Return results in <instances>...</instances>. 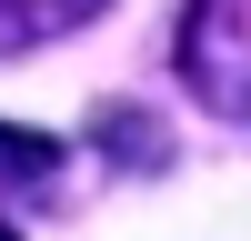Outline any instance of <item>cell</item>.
<instances>
[{
    "label": "cell",
    "instance_id": "obj_1",
    "mask_svg": "<svg viewBox=\"0 0 251 241\" xmlns=\"http://www.w3.org/2000/svg\"><path fill=\"white\" fill-rule=\"evenodd\" d=\"M181 80L201 111L251 120V0H181Z\"/></svg>",
    "mask_w": 251,
    "mask_h": 241
},
{
    "label": "cell",
    "instance_id": "obj_2",
    "mask_svg": "<svg viewBox=\"0 0 251 241\" xmlns=\"http://www.w3.org/2000/svg\"><path fill=\"white\" fill-rule=\"evenodd\" d=\"M100 20V0H0V50H30V40H60Z\"/></svg>",
    "mask_w": 251,
    "mask_h": 241
},
{
    "label": "cell",
    "instance_id": "obj_3",
    "mask_svg": "<svg viewBox=\"0 0 251 241\" xmlns=\"http://www.w3.org/2000/svg\"><path fill=\"white\" fill-rule=\"evenodd\" d=\"M50 181H60V141L0 120V191H50Z\"/></svg>",
    "mask_w": 251,
    "mask_h": 241
},
{
    "label": "cell",
    "instance_id": "obj_4",
    "mask_svg": "<svg viewBox=\"0 0 251 241\" xmlns=\"http://www.w3.org/2000/svg\"><path fill=\"white\" fill-rule=\"evenodd\" d=\"M0 241H20V231H10V221H0Z\"/></svg>",
    "mask_w": 251,
    "mask_h": 241
}]
</instances>
